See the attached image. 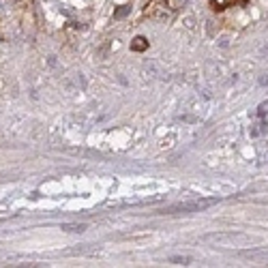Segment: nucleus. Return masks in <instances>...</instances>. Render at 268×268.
Instances as JSON below:
<instances>
[{
    "label": "nucleus",
    "mask_w": 268,
    "mask_h": 268,
    "mask_svg": "<svg viewBox=\"0 0 268 268\" xmlns=\"http://www.w3.org/2000/svg\"><path fill=\"white\" fill-rule=\"evenodd\" d=\"M249 0H210L212 9H217V11H223V9L228 7H245Z\"/></svg>",
    "instance_id": "nucleus-1"
},
{
    "label": "nucleus",
    "mask_w": 268,
    "mask_h": 268,
    "mask_svg": "<svg viewBox=\"0 0 268 268\" xmlns=\"http://www.w3.org/2000/svg\"><path fill=\"white\" fill-rule=\"evenodd\" d=\"M212 204V200L210 202H189V204H176V206H172L169 210H202V208H206V206H210Z\"/></svg>",
    "instance_id": "nucleus-2"
},
{
    "label": "nucleus",
    "mask_w": 268,
    "mask_h": 268,
    "mask_svg": "<svg viewBox=\"0 0 268 268\" xmlns=\"http://www.w3.org/2000/svg\"><path fill=\"white\" fill-rule=\"evenodd\" d=\"M146 48H148V41L144 37H136V39H133V43H131V50L133 52H144Z\"/></svg>",
    "instance_id": "nucleus-3"
},
{
    "label": "nucleus",
    "mask_w": 268,
    "mask_h": 268,
    "mask_svg": "<svg viewBox=\"0 0 268 268\" xmlns=\"http://www.w3.org/2000/svg\"><path fill=\"white\" fill-rule=\"evenodd\" d=\"M62 230H69V232H84L86 226H82V223H79V226H69V223H65V226H62Z\"/></svg>",
    "instance_id": "nucleus-4"
}]
</instances>
